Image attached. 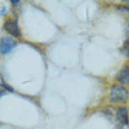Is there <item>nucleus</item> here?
Here are the masks:
<instances>
[{
	"label": "nucleus",
	"instance_id": "ddd939ff",
	"mask_svg": "<svg viewBox=\"0 0 129 129\" xmlns=\"http://www.w3.org/2000/svg\"><path fill=\"white\" fill-rule=\"evenodd\" d=\"M5 12H6V8H3L2 10V14H4L5 13Z\"/></svg>",
	"mask_w": 129,
	"mask_h": 129
},
{
	"label": "nucleus",
	"instance_id": "f257e3e1",
	"mask_svg": "<svg viewBox=\"0 0 129 129\" xmlns=\"http://www.w3.org/2000/svg\"><path fill=\"white\" fill-rule=\"evenodd\" d=\"M129 100V92L126 88L118 85H113L110 93V102L115 104L126 103Z\"/></svg>",
	"mask_w": 129,
	"mask_h": 129
},
{
	"label": "nucleus",
	"instance_id": "423d86ee",
	"mask_svg": "<svg viewBox=\"0 0 129 129\" xmlns=\"http://www.w3.org/2000/svg\"><path fill=\"white\" fill-rule=\"evenodd\" d=\"M122 52L125 56L129 57V39H125L122 47Z\"/></svg>",
	"mask_w": 129,
	"mask_h": 129
},
{
	"label": "nucleus",
	"instance_id": "4468645a",
	"mask_svg": "<svg viewBox=\"0 0 129 129\" xmlns=\"http://www.w3.org/2000/svg\"><path fill=\"white\" fill-rule=\"evenodd\" d=\"M124 2H126L128 4H129V1H124Z\"/></svg>",
	"mask_w": 129,
	"mask_h": 129
},
{
	"label": "nucleus",
	"instance_id": "9b49d317",
	"mask_svg": "<svg viewBox=\"0 0 129 129\" xmlns=\"http://www.w3.org/2000/svg\"><path fill=\"white\" fill-rule=\"evenodd\" d=\"M115 129H123L122 126H121V125H117L115 127Z\"/></svg>",
	"mask_w": 129,
	"mask_h": 129
},
{
	"label": "nucleus",
	"instance_id": "39448f33",
	"mask_svg": "<svg viewBox=\"0 0 129 129\" xmlns=\"http://www.w3.org/2000/svg\"><path fill=\"white\" fill-rule=\"evenodd\" d=\"M116 79L119 83L122 85H126L129 84V66H123L120 70L118 72L116 75Z\"/></svg>",
	"mask_w": 129,
	"mask_h": 129
},
{
	"label": "nucleus",
	"instance_id": "f8f14e48",
	"mask_svg": "<svg viewBox=\"0 0 129 129\" xmlns=\"http://www.w3.org/2000/svg\"><path fill=\"white\" fill-rule=\"evenodd\" d=\"M5 95V92L4 91H2V90H0V98L2 97L3 95Z\"/></svg>",
	"mask_w": 129,
	"mask_h": 129
},
{
	"label": "nucleus",
	"instance_id": "f03ea898",
	"mask_svg": "<svg viewBox=\"0 0 129 129\" xmlns=\"http://www.w3.org/2000/svg\"><path fill=\"white\" fill-rule=\"evenodd\" d=\"M17 45L16 41L11 37H4L0 40V53L2 55L10 53Z\"/></svg>",
	"mask_w": 129,
	"mask_h": 129
},
{
	"label": "nucleus",
	"instance_id": "9d476101",
	"mask_svg": "<svg viewBox=\"0 0 129 129\" xmlns=\"http://www.w3.org/2000/svg\"><path fill=\"white\" fill-rule=\"evenodd\" d=\"M10 2L12 4V5L15 6V5H17L20 2V1H18V0H11Z\"/></svg>",
	"mask_w": 129,
	"mask_h": 129
},
{
	"label": "nucleus",
	"instance_id": "6e6552de",
	"mask_svg": "<svg viewBox=\"0 0 129 129\" xmlns=\"http://www.w3.org/2000/svg\"><path fill=\"white\" fill-rule=\"evenodd\" d=\"M0 87H3L4 89H5L6 90H7L9 92H11V93H13L14 92V89L12 87H11L10 85H8L6 84L5 83H0Z\"/></svg>",
	"mask_w": 129,
	"mask_h": 129
},
{
	"label": "nucleus",
	"instance_id": "20e7f679",
	"mask_svg": "<svg viewBox=\"0 0 129 129\" xmlns=\"http://www.w3.org/2000/svg\"><path fill=\"white\" fill-rule=\"evenodd\" d=\"M117 120L120 123V125L122 126H127L129 125L128 110L126 107H120L117 110L116 114Z\"/></svg>",
	"mask_w": 129,
	"mask_h": 129
},
{
	"label": "nucleus",
	"instance_id": "7ed1b4c3",
	"mask_svg": "<svg viewBox=\"0 0 129 129\" xmlns=\"http://www.w3.org/2000/svg\"><path fill=\"white\" fill-rule=\"evenodd\" d=\"M4 28L6 31L11 35L16 37L21 36V33L18 27L17 21L12 20H8L4 24Z\"/></svg>",
	"mask_w": 129,
	"mask_h": 129
},
{
	"label": "nucleus",
	"instance_id": "1a4fd4ad",
	"mask_svg": "<svg viewBox=\"0 0 129 129\" xmlns=\"http://www.w3.org/2000/svg\"><path fill=\"white\" fill-rule=\"evenodd\" d=\"M125 37H126V39H129V22L127 24L125 27Z\"/></svg>",
	"mask_w": 129,
	"mask_h": 129
},
{
	"label": "nucleus",
	"instance_id": "0eeeda50",
	"mask_svg": "<svg viewBox=\"0 0 129 129\" xmlns=\"http://www.w3.org/2000/svg\"><path fill=\"white\" fill-rule=\"evenodd\" d=\"M117 9L122 12L126 13L129 16V6H124V5L118 6L117 7Z\"/></svg>",
	"mask_w": 129,
	"mask_h": 129
}]
</instances>
